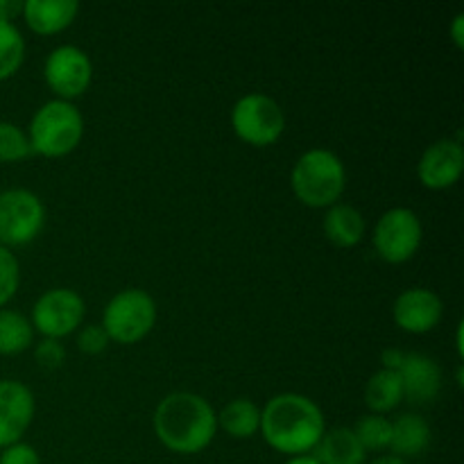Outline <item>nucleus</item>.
I'll return each instance as SVG.
<instances>
[{"instance_id":"nucleus-1","label":"nucleus","mask_w":464,"mask_h":464,"mask_svg":"<svg viewBox=\"0 0 464 464\" xmlns=\"http://www.w3.org/2000/svg\"><path fill=\"white\" fill-rule=\"evenodd\" d=\"M324 430V415L320 406L304 394H276L261 411L258 433L275 451L290 458L315 451Z\"/></svg>"},{"instance_id":"nucleus-11","label":"nucleus","mask_w":464,"mask_h":464,"mask_svg":"<svg viewBox=\"0 0 464 464\" xmlns=\"http://www.w3.org/2000/svg\"><path fill=\"white\" fill-rule=\"evenodd\" d=\"M464 170V150L458 139H440L424 150L417 163V177L426 188L444 190L460 181Z\"/></svg>"},{"instance_id":"nucleus-22","label":"nucleus","mask_w":464,"mask_h":464,"mask_svg":"<svg viewBox=\"0 0 464 464\" xmlns=\"http://www.w3.org/2000/svg\"><path fill=\"white\" fill-rule=\"evenodd\" d=\"M25 57V39L14 23L0 21V82L16 75Z\"/></svg>"},{"instance_id":"nucleus-33","label":"nucleus","mask_w":464,"mask_h":464,"mask_svg":"<svg viewBox=\"0 0 464 464\" xmlns=\"http://www.w3.org/2000/svg\"><path fill=\"white\" fill-rule=\"evenodd\" d=\"M285 464H320V462H317L313 456H297V458H290Z\"/></svg>"},{"instance_id":"nucleus-12","label":"nucleus","mask_w":464,"mask_h":464,"mask_svg":"<svg viewBox=\"0 0 464 464\" xmlns=\"http://www.w3.org/2000/svg\"><path fill=\"white\" fill-rule=\"evenodd\" d=\"M34 420V394L21 381L0 379V449L21 442Z\"/></svg>"},{"instance_id":"nucleus-7","label":"nucleus","mask_w":464,"mask_h":464,"mask_svg":"<svg viewBox=\"0 0 464 464\" xmlns=\"http://www.w3.org/2000/svg\"><path fill=\"white\" fill-rule=\"evenodd\" d=\"M45 225V207L27 188H9L0 193V245L21 247L32 243Z\"/></svg>"},{"instance_id":"nucleus-2","label":"nucleus","mask_w":464,"mask_h":464,"mask_svg":"<svg viewBox=\"0 0 464 464\" xmlns=\"http://www.w3.org/2000/svg\"><path fill=\"white\" fill-rule=\"evenodd\" d=\"M218 430L216 411L193 392H172L154 411V433L172 453L193 456L213 442Z\"/></svg>"},{"instance_id":"nucleus-10","label":"nucleus","mask_w":464,"mask_h":464,"mask_svg":"<svg viewBox=\"0 0 464 464\" xmlns=\"http://www.w3.org/2000/svg\"><path fill=\"white\" fill-rule=\"evenodd\" d=\"M45 82L59 95V100L77 98L84 93L93 77V63L89 54L77 45H59L48 54L44 66Z\"/></svg>"},{"instance_id":"nucleus-24","label":"nucleus","mask_w":464,"mask_h":464,"mask_svg":"<svg viewBox=\"0 0 464 464\" xmlns=\"http://www.w3.org/2000/svg\"><path fill=\"white\" fill-rule=\"evenodd\" d=\"M30 139L18 125L7 121H0V163H16L32 157Z\"/></svg>"},{"instance_id":"nucleus-20","label":"nucleus","mask_w":464,"mask_h":464,"mask_svg":"<svg viewBox=\"0 0 464 464\" xmlns=\"http://www.w3.org/2000/svg\"><path fill=\"white\" fill-rule=\"evenodd\" d=\"M403 401V385L399 372L381 370L367 381L365 403L372 415H385Z\"/></svg>"},{"instance_id":"nucleus-13","label":"nucleus","mask_w":464,"mask_h":464,"mask_svg":"<svg viewBox=\"0 0 464 464\" xmlns=\"http://www.w3.org/2000/svg\"><path fill=\"white\" fill-rule=\"evenodd\" d=\"M442 299L429 288L403 290L392 306V317L397 326L406 334H429L442 320Z\"/></svg>"},{"instance_id":"nucleus-25","label":"nucleus","mask_w":464,"mask_h":464,"mask_svg":"<svg viewBox=\"0 0 464 464\" xmlns=\"http://www.w3.org/2000/svg\"><path fill=\"white\" fill-rule=\"evenodd\" d=\"M18 281H21V267L16 256L0 245V308L16 295Z\"/></svg>"},{"instance_id":"nucleus-3","label":"nucleus","mask_w":464,"mask_h":464,"mask_svg":"<svg viewBox=\"0 0 464 464\" xmlns=\"http://www.w3.org/2000/svg\"><path fill=\"white\" fill-rule=\"evenodd\" d=\"M295 198L311 208H329L338 204L344 186L347 170L338 154L331 150H308L297 159L290 175Z\"/></svg>"},{"instance_id":"nucleus-4","label":"nucleus","mask_w":464,"mask_h":464,"mask_svg":"<svg viewBox=\"0 0 464 464\" xmlns=\"http://www.w3.org/2000/svg\"><path fill=\"white\" fill-rule=\"evenodd\" d=\"M84 136V118L68 100H50L41 104L30 122V139L34 154L59 159L71 154Z\"/></svg>"},{"instance_id":"nucleus-9","label":"nucleus","mask_w":464,"mask_h":464,"mask_svg":"<svg viewBox=\"0 0 464 464\" xmlns=\"http://www.w3.org/2000/svg\"><path fill=\"white\" fill-rule=\"evenodd\" d=\"M84 299L71 288H53L36 299L32 308V326L44 338L62 340L75 334L84 320Z\"/></svg>"},{"instance_id":"nucleus-14","label":"nucleus","mask_w":464,"mask_h":464,"mask_svg":"<svg viewBox=\"0 0 464 464\" xmlns=\"http://www.w3.org/2000/svg\"><path fill=\"white\" fill-rule=\"evenodd\" d=\"M399 379L403 385V399L412 403H430L442 388V370L424 353H406L399 367Z\"/></svg>"},{"instance_id":"nucleus-19","label":"nucleus","mask_w":464,"mask_h":464,"mask_svg":"<svg viewBox=\"0 0 464 464\" xmlns=\"http://www.w3.org/2000/svg\"><path fill=\"white\" fill-rule=\"evenodd\" d=\"M218 426L236 440H247L261 430V411L249 399H234L216 415Z\"/></svg>"},{"instance_id":"nucleus-8","label":"nucleus","mask_w":464,"mask_h":464,"mask_svg":"<svg viewBox=\"0 0 464 464\" xmlns=\"http://www.w3.org/2000/svg\"><path fill=\"white\" fill-rule=\"evenodd\" d=\"M372 243H374L376 254L385 263L399 266V263L411 261L421 245L420 218H417L415 211L406 207L390 208L376 222Z\"/></svg>"},{"instance_id":"nucleus-23","label":"nucleus","mask_w":464,"mask_h":464,"mask_svg":"<svg viewBox=\"0 0 464 464\" xmlns=\"http://www.w3.org/2000/svg\"><path fill=\"white\" fill-rule=\"evenodd\" d=\"M361 447L367 451H383L390 447V435H392V421L381 415H365L356 421V429H352Z\"/></svg>"},{"instance_id":"nucleus-32","label":"nucleus","mask_w":464,"mask_h":464,"mask_svg":"<svg viewBox=\"0 0 464 464\" xmlns=\"http://www.w3.org/2000/svg\"><path fill=\"white\" fill-rule=\"evenodd\" d=\"M372 464H408V462L401 460V458H397V456H381V458H376Z\"/></svg>"},{"instance_id":"nucleus-17","label":"nucleus","mask_w":464,"mask_h":464,"mask_svg":"<svg viewBox=\"0 0 464 464\" xmlns=\"http://www.w3.org/2000/svg\"><path fill=\"white\" fill-rule=\"evenodd\" d=\"M313 458L320 464H365L367 453L352 429H331L324 430Z\"/></svg>"},{"instance_id":"nucleus-28","label":"nucleus","mask_w":464,"mask_h":464,"mask_svg":"<svg viewBox=\"0 0 464 464\" xmlns=\"http://www.w3.org/2000/svg\"><path fill=\"white\" fill-rule=\"evenodd\" d=\"M0 464H41V458L34 447L16 442L12 444V447L3 449V453H0Z\"/></svg>"},{"instance_id":"nucleus-5","label":"nucleus","mask_w":464,"mask_h":464,"mask_svg":"<svg viewBox=\"0 0 464 464\" xmlns=\"http://www.w3.org/2000/svg\"><path fill=\"white\" fill-rule=\"evenodd\" d=\"M157 322V302L152 295L139 288L121 290L109 299L102 313V329L109 340L134 344L152 331Z\"/></svg>"},{"instance_id":"nucleus-30","label":"nucleus","mask_w":464,"mask_h":464,"mask_svg":"<svg viewBox=\"0 0 464 464\" xmlns=\"http://www.w3.org/2000/svg\"><path fill=\"white\" fill-rule=\"evenodd\" d=\"M403 356H406V353L399 352V349H385L383 356H381V362H383V370L399 372V367H401V362H403Z\"/></svg>"},{"instance_id":"nucleus-21","label":"nucleus","mask_w":464,"mask_h":464,"mask_svg":"<svg viewBox=\"0 0 464 464\" xmlns=\"http://www.w3.org/2000/svg\"><path fill=\"white\" fill-rule=\"evenodd\" d=\"M34 329L25 315L0 308V356H16L30 349Z\"/></svg>"},{"instance_id":"nucleus-29","label":"nucleus","mask_w":464,"mask_h":464,"mask_svg":"<svg viewBox=\"0 0 464 464\" xmlns=\"http://www.w3.org/2000/svg\"><path fill=\"white\" fill-rule=\"evenodd\" d=\"M23 14V3L18 0H0V21L14 23V18Z\"/></svg>"},{"instance_id":"nucleus-26","label":"nucleus","mask_w":464,"mask_h":464,"mask_svg":"<svg viewBox=\"0 0 464 464\" xmlns=\"http://www.w3.org/2000/svg\"><path fill=\"white\" fill-rule=\"evenodd\" d=\"M34 361L39 362V367L44 370H59L66 361V349L59 340H50L44 338L34 349Z\"/></svg>"},{"instance_id":"nucleus-15","label":"nucleus","mask_w":464,"mask_h":464,"mask_svg":"<svg viewBox=\"0 0 464 464\" xmlns=\"http://www.w3.org/2000/svg\"><path fill=\"white\" fill-rule=\"evenodd\" d=\"M80 5L75 0H25L23 14L27 27L36 34H57L75 21Z\"/></svg>"},{"instance_id":"nucleus-16","label":"nucleus","mask_w":464,"mask_h":464,"mask_svg":"<svg viewBox=\"0 0 464 464\" xmlns=\"http://www.w3.org/2000/svg\"><path fill=\"white\" fill-rule=\"evenodd\" d=\"M430 444V426L424 417L420 415H399L392 421V435H390V447L392 456L417 458L426 451Z\"/></svg>"},{"instance_id":"nucleus-18","label":"nucleus","mask_w":464,"mask_h":464,"mask_svg":"<svg viewBox=\"0 0 464 464\" xmlns=\"http://www.w3.org/2000/svg\"><path fill=\"white\" fill-rule=\"evenodd\" d=\"M324 234L338 247H356L365 236V218L349 204H334L324 216Z\"/></svg>"},{"instance_id":"nucleus-27","label":"nucleus","mask_w":464,"mask_h":464,"mask_svg":"<svg viewBox=\"0 0 464 464\" xmlns=\"http://www.w3.org/2000/svg\"><path fill=\"white\" fill-rule=\"evenodd\" d=\"M109 338L104 334V329L100 324H89L84 329H80L77 334V349L89 356H95V353H102L107 349Z\"/></svg>"},{"instance_id":"nucleus-31","label":"nucleus","mask_w":464,"mask_h":464,"mask_svg":"<svg viewBox=\"0 0 464 464\" xmlns=\"http://www.w3.org/2000/svg\"><path fill=\"white\" fill-rule=\"evenodd\" d=\"M462 23H464V14H458L456 18H453V27H451V34H453V41H456L458 48H462L464 45V39H462Z\"/></svg>"},{"instance_id":"nucleus-6","label":"nucleus","mask_w":464,"mask_h":464,"mask_svg":"<svg viewBox=\"0 0 464 464\" xmlns=\"http://www.w3.org/2000/svg\"><path fill=\"white\" fill-rule=\"evenodd\" d=\"M231 127L243 143L254 145V148H266V145L276 143L284 134V109L270 95H243L231 109Z\"/></svg>"}]
</instances>
